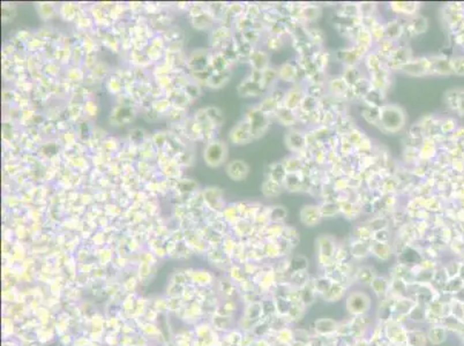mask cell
<instances>
[{
  "label": "cell",
  "instance_id": "51",
  "mask_svg": "<svg viewBox=\"0 0 464 346\" xmlns=\"http://www.w3.org/2000/svg\"><path fill=\"white\" fill-rule=\"evenodd\" d=\"M403 156H404V161L406 163H410V164H413V163H417L421 161L418 146H410V145L406 146Z\"/></svg>",
  "mask_w": 464,
  "mask_h": 346
},
{
  "label": "cell",
  "instance_id": "47",
  "mask_svg": "<svg viewBox=\"0 0 464 346\" xmlns=\"http://www.w3.org/2000/svg\"><path fill=\"white\" fill-rule=\"evenodd\" d=\"M264 45H266L268 51L277 52L282 50V47L284 46V38L281 36L268 35L267 38L264 39Z\"/></svg>",
  "mask_w": 464,
  "mask_h": 346
},
{
  "label": "cell",
  "instance_id": "31",
  "mask_svg": "<svg viewBox=\"0 0 464 346\" xmlns=\"http://www.w3.org/2000/svg\"><path fill=\"white\" fill-rule=\"evenodd\" d=\"M355 128H356L355 123H353V121L350 119L347 115L339 116L335 127H334V129H335V133H337V135H340V136L348 135V134Z\"/></svg>",
  "mask_w": 464,
  "mask_h": 346
},
{
  "label": "cell",
  "instance_id": "29",
  "mask_svg": "<svg viewBox=\"0 0 464 346\" xmlns=\"http://www.w3.org/2000/svg\"><path fill=\"white\" fill-rule=\"evenodd\" d=\"M342 77H343L345 82L350 88L353 87L358 81H360L365 76L364 73L359 66H352V67H344L343 73H342Z\"/></svg>",
  "mask_w": 464,
  "mask_h": 346
},
{
  "label": "cell",
  "instance_id": "35",
  "mask_svg": "<svg viewBox=\"0 0 464 346\" xmlns=\"http://www.w3.org/2000/svg\"><path fill=\"white\" fill-rule=\"evenodd\" d=\"M284 168H286L287 173H299L303 170L305 163L303 162L298 155H292L288 156L282 161Z\"/></svg>",
  "mask_w": 464,
  "mask_h": 346
},
{
  "label": "cell",
  "instance_id": "38",
  "mask_svg": "<svg viewBox=\"0 0 464 346\" xmlns=\"http://www.w3.org/2000/svg\"><path fill=\"white\" fill-rule=\"evenodd\" d=\"M283 185L266 179L261 186V192L266 197H276L283 192Z\"/></svg>",
  "mask_w": 464,
  "mask_h": 346
},
{
  "label": "cell",
  "instance_id": "13",
  "mask_svg": "<svg viewBox=\"0 0 464 346\" xmlns=\"http://www.w3.org/2000/svg\"><path fill=\"white\" fill-rule=\"evenodd\" d=\"M388 7L394 14L404 15L410 19L418 14L421 4L417 2H392L388 4Z\"/></svg>",
  "mask_w": 464,
  "mask_h": 346
},
{
  "label": "cell",
  "instance_id": "33",
  "mask_svg": "<svg viewBox=\"0 0 464 346\" xmlns=\"http://www.w3.org/2000/svg\"><path fill=\"white\" fill-rule=\"evenodd\" d=\"M258 107L263 113H266L268 117H270V116H275L276 111H277L281 107H283V105H281L279 102L270 95V93H268V95L264 97L261 102H260V104L258 105Z\"/></svg>",
  "mask_w": 464,
  "mask_h": 346
},
{
  "label": "cell",
  "instance_id": "43",
  "mask_svg": "<svg viewBox=\"0 0 464 346\" xmlns=\"http://www.w3.org/2000/svg\"><path fill=\"white\" fill-rule=\"evenodd\" d=\"M355 43L356 44H360V45L367 47L368 50H371L374 44H376V43H374V39H373V36L371 34V30L365 29V28H363V27H361V29L359 31V34H358V36H357Z\"/></svg>",
  "mask_w": 464,
  "mask_h": 346
},
{
  "label": "cell",
  "instance_id": "22",
  "mask_svg": "<svg viewBox=\"0 0 464 346\" xmlns=\"http://www.w3.org/2000/svg\"><path fill=\"white\" fill-rule=\"evenodd\" d=\"M250 64L253 69L263 72L264 69L270 66L269 65V55L267 51L261 50V48H254L253 54L250 57Z\"/></svg>",
  "mask_w": 464,
  "mask_h": 346
},
{
  "label": "cell",
  "instance_id": "32",
  "mask_svg": "<svg viewBox=\"0 0 464 346\" xmlns=\"http://www.w3.org/2000/svg\"><path fill=\"white\" fill-rule=\"evenodd\" d=\"M306 95L312 96L317 101L323 100L328 96V89L326 83H305L304 84Z\"/></svg>",
  "mask_w": 464,
  "mask_h": 346
},
{
  "label": "cell",
  "instance_id": "41",
  "mask_svg": "<svg viewBox=\"0 0 464 346\" xmlns=\"http://www.w3.org/2000/svg\"><path fill=\"white\" fill-rule=\"evenodd\" d=\"M336 14L350 16V18H356L359 16V8H358V3H344L340 4L336 8Z\"/></svg>",
  "mask_w": 464,
  "mask_h": 346
},
{
  "label": "cell",
  "instance_id": "23",
  "mask_svg": "<svg viewBox=\"0 0 464 346\" xmlns=\"http://www.w3.org/2000/svg\"><path fill=\"white\" fill-rule=\"evenodd\" d=\"M321 14L322 10L317 4H302V23L305 26L319 20Z\"/></svg>",
  "mask_w": 464,
  "mask_h": 346
},
{
  "label": "cell",
  "instance_id": "10",
  "mask_svg": "<svg viewBox=\"0 0 464 346\" xmlns=\"http://www.w3.org/2000/svg\"><path fill=\"white\" fill-rule=\"evenodd\" d=\"M306 96V90L303 84H296L294 87L286 90V97H284L283 107H286L292 111H298L302 102Z\"/></svg>",
  "mask_w": 464,
  "mask_h": 346
},
{
  "label": "cell",
  "instance_id": "5",
  "mask_svg": "<svg viewBox=\"0 0 464 346\" xmlns=\"http://www.w3.org/2000/svg\"><path fill=\"white\" fill-rule=\"evenodd\" d=\"M227 156V146L222 141H213L210 143L207 144L205 153H203V157L207 165L211 166V168H218L219 165H222Z\"/></svg>",
  "mask_w": 464,
  "mask_h": 346
},
{
  "label": "cell",
  "instance_id": "54",
  "mask_svg": "<svg viewBox=\"0 0 464 346\" xmlns=\"http://www.w3.org/2000/svg\"><path fill=\"white\" fill-rule=\"evenodd\" d=\"M365 136H366V134L363 131H360L359 128H357V127L355 129H352V131L350 132L347 135L348 140L350 141V143L355 146V150H356L357 146L361 143V141L364 140Z\"/></svg>",
  "mask_w": 464,
  "mask_h": 346
},
{
  "label": "cell",
  "instance_id": "7",
  "mask_svg": "<svg viewBox=\"0 0 464 346\" xmlns=\"http://www.w3.org/2000/svg\"><path fill=\"white\" fill-rule=\"evenodd\" d=\"M287 148L295 155L302 154L307 149L306 133L297 128H290L284 136Z\"/></svg>",
  "mask_w": 464,
  "mask_h": 346
},
{
  "label": "cell",
  "instance_id": "20",
  "mask_svg": "<svg viewBox=\"0 0 464 346\" xmlns=\"http://www.w3.org/2000/svg\"><path fill=\"white\" fill-rule=\"evenodd\" d=\"M266 92L262 85L255 82V81L251 80L250 77H247L245 81H243L238 87V93L242 97H258L261 96Z\"/></svg>",
  "mask_w": 464,
  "mask_h": 346
},
{
  "label": "cell",
  "instance_id": "36",
  "mask_svg": "<svg viewBox=\"0 0 464 346\" xmlns=\"http://www.w3.org/2000/svg\"><path fill=\"white\" fill-rule=\"evenodd\" d=\"M313 60H314L317 68L321 72L326 73L329 67V64L332 62L331 52L324 50V48H319L314 55H313Z\"/></svg>",
  "mask_w": 464,
  "mask_h": 346
},
{
  "label": "cell",
  "instance_id": "8",
  "mask_svg": "<svg viewBox=\"0 0 464 346\" xmlns=\"http://www.w3.org/2000/svg\"><path fill=\"white\" fill-rule=\"evenodd\" d=\"M253 133H252L251 125L246 118L240 120L239 123L231 129L230 141L236 145L247 144L253 140Z\"/></svg>",
  "mask_w": 464,
  "mask_h": 346
},
{
  "label": "cell",
  "instance_id": "16",
  "mask_svg": "<svg viewBox=\"0 0 464 346\" xmlns=\"http://www.w3.org/2000/svg\"><path fill=\"white\" fill-rule=\"evenodd\" d=\"M431 59V75H449L453 74L451 68V59L442 56L430 57Z\"/></svg>",
  "mask_w": 464,
  "mask_h": 346
},
{
  "label": "cell",
  "instance_id": "52",
  "mask_svg": "<svg viewBox=\"0 0 464 346\" xmlns=\"http://www.w3.org/2000/svg\"><path fill=\"white\" fill-rule=\"evenodd\" d=\"M371 34L373 36L374 43H379L382 39L386 38V27H385V22L379 21L376 26H374L371 29Z\"/></svg>",
  "mask_w": 464,
  "mask_h": 346
},
{
  "label": "cell",
  "instance_id": "61",
  "mask_svg": "<svg viewBox=\"0 0 464 346\" xmlns=\"http://www.w3.org/2000/svg\"><path fill=\"white\" fill-rule=\"evenodd\" d=\"M388 234L389 233H388V231H387V229L378 231V232H376V233H374V239H376V241L387 243V241H388V239H389Z\"/></svg>",
  "mask_w": 464,
  "mask_h": 346
},
{
  "label": "cell",
  "instance_id": "63",
  "mask_svg": "<svg viewBox=\"0 0 464 346\" xmlns=\"http://www.w3.org/2000/svg\"><path fill=\"white\" fill-rule=\"evenodd\" d=\"M456 112L459 116H464V90H462V89H459Z\"/></svg>",
  "mask_w": 464,
  "mask_h": 346
},
{
  "label": "cell",
  "instance_id": "21",
  "mask_svg": "<svg viewBox=\"0 0 464 346\" xmlns=\"http://www.w3.org/2000/svg\"><path fill=\"white\" fill-rule=\"evenodd\" d=\"M274 117L277 119L281 125L286 126V127L289 128H294V126L299 123L297 112L292 111V110H289L286 107H281L277 111H276Z\"/></svg>",
  "mask_w": 464,
  "mask_h": 346
},
{
  "label": "cell",
  "instance_id": "40",
  "mask_svg": "<svg viewBox=\"0 0 464 346\" xmlns=\"http://www.w3.org/2000/svg\"><path fill=\"white\" fill-rule=\"evenodd\" d=\"M306 30H307L308 39L311 40L313 45L317 48H322L323 42H324L323 31L321 30L320 28L314 27V26H309V24H306Z\"/></svg>",
  "mask_w": 464,
  "mask_h": 346
},
{
  "label": "cell",
  "instance_id": "14",
  "mask_svg": "<svg viewBox=\"0 0 464 346\" xmlns=\"http://www.w3.org/2000/svg\"><path fill=\"white\" fill-rule=\"evenodd\" d=\"M368 77L371 80L372 87L382 92L386 93V91L392 87V72L387 69L386 66L381 71L368 75Z\"/></svg>",
  "mask_w": 464,
  "mask_h": 346
},
{
  "label": "cell",
  "instance_id": "28",
  "mask_svg": "<svg viewBox=\"0 0 464 346\" xmlns=\"http://www.w3.org/2000/svg\"><path fill=\"white\" fill-rule=\"evenodd\" d=\"M280 80L279 75V68L269 66L264 69L262 72V79H261V85L264 89V91H270V89L274 87L276 82Z\"/></svg>",
  "mask_w": 464,
  "mask_h": 346
},
{
  "label": "cell",
  "instance_id": "34",
  "mask_svg": "<svg viewBox=\"0 0 464 346\" xmlns=\"http://www.w3.org/2000/svg\"><path fill=\"white\" fill-rule=\"evenodd\" d=\"M360 115L367 124L376 126V127H379L380 126V109L366 107V105H364V107L360 109Z\"/></svg>",
  "mask_w": 464,
  "mask_h": 346
},
{
  "label": "cell",
  "instance_id": "39",
  "mask_svg": "<svg viewBox=\"0 0 464 346\" xmlns=\"http://www.w3.org/2000/svg\"><path fill=\"white\" fill-rule=\"evenodd\" d=\"M317 248H319V253L321 258L329 259L333 256L335 245H334L332 238L327 237V235H323V237H320L317 239Z\"/></svg>",
  "mask_w": 464,
  "mask_h": 346
},
{
  "label": "cell",
  "instance_id": "62",
  "mask_svg": "<svg viewBox=\"0 0 464 346\" xmlns=\"http://www.w3.org/2000/svg\"><path fill=\"white\" fill-rule=\"evenodd\" d=\"M367 251H368V247L366 246V243H363V242H358L355 245V247L352 248V252H353V254L355 255H365L366 253H367Z\"/></svg>",
  "mask_w": 464,
  "mask_h": 346
},
{
  "label": "cell",
  "instance_id": "58",
  "mask_svg": "<svg viewBox=\"0 0 464 346\" xmlns=\"http://www.w3.org/2000/svg\"><path fill=\"white\" fill-rule=\"evenodd\" d=\"M453 73L457 75H464V57H456L451 59Z\"/></svg>",
  "mask_w": 464,
  "mask_h": 346
},
{
  "label": "cell",
  "instance_id": "44",
  "mask_svg": "<svg viewBox=\"0 0 464 346\" xmlns=\"http://www.w3.org/2000/svg\"><path fill=\"white\" fill-rule=\"evenodd\" d=\"M337 152H339L342 158L351 157L353 154H356L355 146L350 143L347 135L340 136V144H339V148H337Z\"/></svg>",
  "mask_w": 464,
  "mask_h": 346
},
{
  "label": "cell",
  "instance_id": "6",
  "mask_svg": "<svg viewBox=\"0 0 464 346\" xmlns=\"http://www.w3.org/2000/svg\"><path fill=\"white\" fill-rule=\"evenodd\" d=\"M400 73L413 76V77H424L431 75V59L430 57H419L412 58L410 62L400 68Z\"/></svg>",
  "mask_w": 464,
  "mask_h": 346
},
{
  "label": "cell",
  "instance_id": "45",
  "mask_svg": "<svg viewBox=\"0 0 464 346\" xmlns=\"http://www.w3.org/2000/svg\"><path fill=\"white\" fill-rule=\"evenodd\" d=\"M369 248L377 258L381 260H388L390 258V247L385 242L374 241Z\"/></svg>",
  "mask_w": 464,
  "mask_h": 346
},
{
  "label": "cell",
  "instance_id": "53",
  "mask_svg": "<svg viewBox=\"0 0 464 346\" xmlns=\"http://www.w3.org/2000/svg\"><path fill=\"white\" fill-rule=\"evenodd\" d=\"M333 189L335 190L336 194L348 192V190L350 189L349 178L347 176L336 178V180L334 181V184H333Z\"/></svg>",
  "mask_w": 464,
  "mask_h": 346
},
{
  "label": "cell",
  "instance_id": "3",
  "mask_svg": "<svg viewBox=\"0 0 464 346\" xmlns=\"http://www.w3.org/2000/svg\"><path fill=\"white\" fill-rule=\"evenodd\" d=\"M245 118L251 125L252 133H253L254 138L263 136L270 126V117H268L266 113H263L261 110L259 109L258 105H254V107H252L248 110Z\"/></svg>",
  "mask_w": 464,
  "mask_h": 346
},
{
  "label": "cell",
  "instance_id": "18",
  "mask_svg": "<svg viewBox=\"0 0 464 346\" xmlns=\"http://www.w3.org/2000/svg\"><path fill=\"white\" fill-rule=\"evenodd\" d=\"M373 87L371 83V80H369L368 76H364L363 79L353 85V87L350 88L349 93H348V101H353V102H358V101H363L364 97L367 95Z\"/></svg>",
  "mask_w": 464,
  "mask_h": 346
},
{
  "label": "cell",
  "instance_id": "46",
  "mask_svg": "<svg viewBox=\"0 0 464 346\" xmlns=\"http://www.w3.org/2000/svg\"><path fill=\"white\" fill-rule=\"evenodd\" d=\"M320 109V101H317L316 98L312 96L306 95L305 98L302 102V105H300L299 110L305 113H308V115H312L313 112H315L316 110Z\"/></svg>",
  "mask_w": 464,
  "mask_h": 346
},
{
  "label": "cell",
  "instance_id": "24",
  "mask_svg": "<svg viewBox=\"0 0 464 346\" xmlns=\"http://www.w3.org/2000/svg\"><path fill=\"white\" fill-rule=\"evenodd\" d=\"M364 65H365L366 71L368 72V75H371V74H374V73L381 71V69L385 67V62L382 60L381 57L378 55V52L374 50V51H369L367 56L365 57Z\"/></svg>",
  "mask_w": 464,
  "mask_h": 346
},
{
  "label": "cell",
  "instance_id": "59",
  "mask_svg": "<svg viewBox=\"0 0 464 346\" xmlns=\"http://www.w3.org/2000/svg\"><path fill=\"white\" fill-rule=\"evenodd\" d=\"M358 278H359L361 282H364V283H371V282L373 283V280H374L373 270L368 267L361 268L359 272H358Z\"/></svg>",
  "mask_w": 464,
  "mask_h": 346
},
{
  "label": "cell",
  "instance_id": "12",
  "mask_svg": "<svg viewBox=\"0 0 464 346\" xmlns=\"http://www.w3.org/2000/svg\"><path fill=\"white\" fill-rule=\"evenodd\" d=\"M429 28V20H427L424 15L417 14L406 20L405 22V29H404V36L406 37H413V36H418L422 34H425Z\"/></svg>",
  "mask_w": 464,
  "mask_h": 346
},
{
  "label": "cell",
  "instance_id": "42",
  "mask_svg": "<svg viewBox=\"0 0 464 346\" xmlns=\"http://www.w3.org/2000/svg\"><path fill=\"white\" fill-rule=\"evenodd\" d=\"M321 214H322V217H333L337 214L341 213V207L339 202L335 201H324L321 203L319 206Z\"/></svg>",
  "mask_w": 464,
  "mask_h": 346
},
{
  "label": "cell",
  "instance_id": "30",
  "mask_svg": "<svg viewBox=\"0 0 464 346\" xmlns=\"http://www.w3.org/2000/svg\"><path fill=\"white\" fill-rule=\"evenodd\" d=\"M287 171L282 162H276L269 165V170L267 171V179L276 181L279 184H283L284 179L287 177Z\"/></svg>",
  "mask_w": 464,
  "mask_h": 346
},
{
  "label": "cell",
  "instance_id": "57",
  "mask_svg": "<svg viewBox=\"0 0 464 346\" xmlns=\"http://www.w3.org/2000/svg\"><path fill=\"white\" fill-rule=\"evenodd\" d=\"M315 325H316L317 330L322 333H326V332L333 331L336 327V323L332 320H319Z\"/></svg>",
  "mask_w": 464,
  "mask_h": 346
},
{
  "label": "cell",
  "instance_id": "55",
  "mask_svg": "<svg viewBox=\"0 0 464 346\" xmlns=\"http://www.w3.org/2000/svg\"><path fill=\"white\" fill-rule=\"evenodd\" d=\"M398 186H400V182H398L396 179L388 178V179H385V180L382 181L381 189H384L387 194H394L395 192H396V189L398 188Z\"/></svg>",
  "mask_w": 464,
  "mask_h": 346
},
{
  "label": "cell",
  "instance_id": "48",
  "mask_svg": "<svg viewBox=\"0 0 464 346\" xmlns=\"http://www.w3.org/2000/svg\"><path fill=\"white\" fill-rule=\"evenodd\" d=\"M288 215V210L286 208L282 206H276V207H270L268 209V217H269L270 221L280 223L283 222L286 219Z\"/></svg>",
  "mask_w": 464,
  "mask_h": 346
},
{
  "label": "cell",
  "instance_id": "17",
  "mask_svg": "<svg viewBox=\"0 0 464 346\" xmlns=\"http://www.w3.org/2000/svg\"><path fill=\"white\" fill-rule=\"evenodd\" d=\"M250 173V168L244 161L236 160L226 165V174L235 181H243Z\"/></svg>",
  "mask_w": 464,
  "mask_h": 346
},
{
  "label": "cell",
  "instance_id": "25",
  "mask_svg": "<svg viewBox=\"0 0 464 346\" xmlns=\"http://www.w3.org/2000/svg\"><path fill=\"white\" fill-rule=\"evenodd\" d=\"M361 102L366 107L381 109L386 104V93L378 90L376 88H372Z\"/></svg>",
  "mask_w": 464,
  "mask_h": 346
},
{
  "label": "cell",
  "instance_id": "26",
  "mask_svg": "<svg viewBox=\"0 0 464 346\" xmlns=\"http://www.w3.org/2000/svg\"><path fill=\"white\" fill-rule=\"evenodd\" d=\"M303 174L302 173H288L283 181V188L290 193L302 192L303 188Z\"/></svg>",
  "mask_w": 464,
  "mask_h": 346
},
{
  "label": "cell",
  "instance_id": "1",
  "mask_svg": "<svg viewBox=\"0 0 464 346\" xmlns=\"http://www.w3.org/2000/svg\"><path fill=\"white\" fill-rule=\"evenodd\" d=\"M406 123L405 111L395 104H385L380 109L379 128L386 134L398 133Z\"/></svg>",
  "mask_w": 464,
  "mask_h": 346
},
{
  "label": "cell",
  "instance_id": "60",
  "mask_svg": "<svg viewBox=\"0 0 464 346\" xmlns=\"http://www.w3.org/2000/svg\"><path fill=\"white\" fill-rule=\"evenodd\" d=\"M260 15H261V6L256 5V4H252V5L248 6L246 11V18L254 21V20L258 19Z\"/></svg>",
  "mask_w": 464,
  "mask_h": 346
},
{
  "label": "cell",
  "instance_id": "37",
  "mask_svg": "<svg viewBox=\"0 0 464 346\" xmlns=\"http://www.w3.org/2000/svg\"><path fill=\"white\" fill-rule=\"evenodd\" d=\"M435 152H437V149H435L434 142L431 140L430 137L426 136L424 140H423L421 146H419V156H421V161H430L431 158H433L435 156Z\"/></svg>",
  "mask_w": 464,
  "mask_h": 346
},
{
  "label": "cell",
  "instance_id": "50",
  "mask_svg": "<svg viewBox=\"0 0 464 346\" xmlns=\"http://www.w3.org/2000/svg\"><path fill=\"white\" fill-rule=\"evenodd\" d=\"M388 223H389L388 219L385 217H374L371 219V221H368L367 226H368V229L373 232V233H376V232L378 231L387 229Z\"/></svg>",
  "mask_w": 464,
  "mask_h": 346
},
{
  "label": "cell",
  "instance_id": "11",
  "mask_svg": "<svg viewBox=\"0 0 464 346\" xmlns=\"http://www.w3.org/2000/svg\"><path fill=\"white\" fill-rule=\"evenodd\" d=\"M327 89L328 95L334 97L337 100L348 101V93L350 90V87L345 82L344 79L342 76H334L329 77L327 80Z\"/></svg>",
  "mask_w": 464,
  "mask_h": 346
},
{
  "label": "cell",
  "instance_id": "56",
  "mask_svg": "<svg viewBox=\"0 0 464 346\" xmlns=\"http://www.w3.org/2000/svg\"><path fill=\"white\" fill-rule=\"evenodd\" d=\"M253 51H254V46L248 42H246L245 39H243V43H240L237 47V55L240 56L243 54V56L245 57L247 60L250 59V57L252 54H253Z\"/></svg>",
  "mask_w": 464,
  "mask_h": 346
},
{
  "label": "cell",
  "instance_id": "15",
  "mask_svg": "<svg viewBox=\"0 0 464 346\" xmlns=\"http://www.w3.org/2000/svg\"><path fill=\"white\" fill-rule=\"evenodd\" d=\"M300 221L305 226H315L316 224H319L322 219V214H321L319 206L315 205H308L302 208L300 210Z\"/></svg>",
  "mask_w": 464,
  "mask_h": 346
},
{
  "label": "cell",
  "instance_id": "9",
  "mask_svg": "<svg viewBox=\"0 0 464 346\" xmlns=\"http://www.w3.org/2000/svg\"><path fill=\"white\" fill-rule=\"evenodd\" d=\"M369 307H371V300H369L368 295L363 292L352 293L347 300V308L351 314H365Z\"/></svg>",
  "mask_w": 464,
  "mask_h": 346
},
{
  "label": "cell",
  "instance_id": "27",
  "mask_svg": "<svg viewBox=\"0 0 464 346\" xmlns=\"http://www.w3.org/2000/svg\"><path fill=\"white\" fill-rule=\"evenodd\" d=\"M397 43L398 42H396V40L385 38V39H382L381 42L376 44L377 45L376 51L378 52V55L381 57L384 62H387V60H388L394 54L395 48H396L397 46Z\"/></svg>",
  "mask_w": 464,
  "mask_h": 346
},
{
  "label": "cell",
  "instance_id": "19",
  "mask_svg": "<svg viewBox=\"0 0 464 346\" xmlns=\"http://www.w3.org/2000/svg\"><path fill=\"white\" fill-rule=\"evenodd\" d=\"M405 22H406V20L405 21H403V20L400 18H395V19L386 21L385 22L386 38L396 40V42L402 39L403 36H404Z\"/></svg>",
  "mask_w": 464,
  "mask_h": 346
},
{
  "label": "cell",
  "instance_id": "2",
  "mask_svg": "<svg viewBox=\"0 0 464 346\" xmlns=\"http://www.w3.org/2000/svg\"><path fill=\"white\" fill-rule=\"evenodd\" d=\"M369 51L371 50H368L367 47L355 43L352 44L351 46L337 50L335 54V58L337 62L343 64V67L358 66L361 60L364 62L365 57L367 56Z\"/></svg>",
  "mask_w": 464,
  "mask_h": 346
},
{
  "label": "cell",
  "instance_id": "4",
  "mask_svg": "<svg viewBox=\"0 0 464 346\" xmlns=\"http://www.w3.org/2000/svg\"><path fill=\"white\" fill-rule=\"evenodd\" d=\"M412 58V50H411L409 44L404 42V40H402V42L398 40L397 46L395 48L394 54L387 62H385V66L387 67V69H389L390 72H398L403 65L410 62Z\"/></svg>",
  "mask_w": 464,
  "mask_h": 346
},
{
  "label": "cell",
  "instance_id": "49",
  "mask_svg": "<svg viewBox=\"0 0 464 346\" xmlns=\"http://www.w3.org/2000/svg\"><path fill=\"white\" fill-rule=\"evenodd\" d=\"M358 8H359L360 18H369V16L376 15L378 5L377 3L373 2H364L358 3Z\"/></svg>",
  "mask_w": 464,
  "mask_h": 346
}]
</instances>
